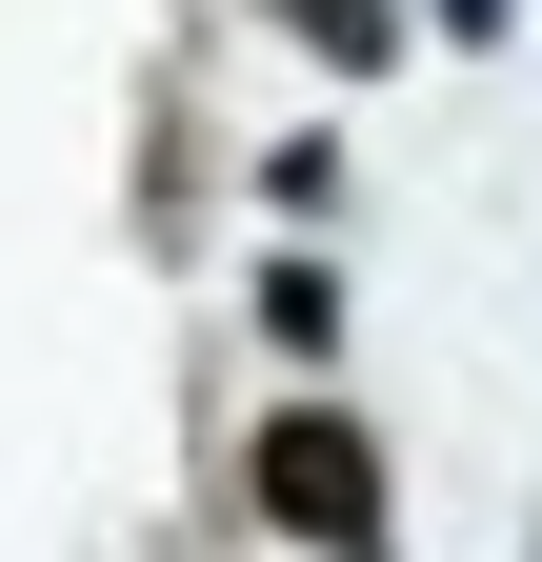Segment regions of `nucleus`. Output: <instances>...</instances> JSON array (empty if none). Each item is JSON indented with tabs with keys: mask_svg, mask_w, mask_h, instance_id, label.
Here are the masks:
<instances>
[{
	"mask_svg": "<svg viewBox=\"0 0 542 562\" xmlns=\"http://www.w3.org/2000/svg\"><path fill=\"white\" fill-rule=\"evenodd\" d=\"M241 522H282V542H321V562H362V542H382V442H362L342 402H282V422L241 442Z\"/></svg>",
	"mask_w": 542,
	"mask_h": 562,
	"instance_id": "obj_1",
	"label": "nucleus"
},
{
	"mask_svg": "<svg viewBox=\"0 0 542 562\" xmlns=\"http://www.w3.org/2000/svg\"><path fill=\"white\" fill-rule=\"evenodd\" d=\"M422 21H442V41H503V21H522V0H422Z\"/></svg>",
	"mask_w": 542,
	"mask_h": 562,
	"instance_id": "obj_4",
	"label": "nucleus"
},
{
	"mask_svg": "<svg viewBox=\"0 0 542 562\" xmlns=\"http://www.w3.org/2000/svg\"><path fill=\"white\" fill-rule=\"evenodd\" d=\"M261 341L321 362V341H342V261H261Z\"/></svg>",
	"mask_w": 542,
	"mask_h": 562,
	"instance_id": "obj_2",
	"label": "nucleus"
},
{
	"mask_svg": "<svg viewBox=\"0 0 542 562\" xmlns=\"http://www.w3.org/2000/svg\"><path fill=\"white\" fill-rule=\"evenodd\" d=\"M282 21L342 60V81H382V60H402V0H282Z\"/></svg>",
	"mask_w": 542,
	"mask_h": 562,
	"instance_id": "obj_3",
	"label": "nucleus"
}]
</instances>
